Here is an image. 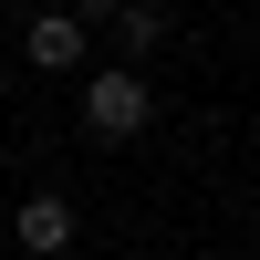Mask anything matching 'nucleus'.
Listing matches in <instances>:
<instances>
[{
  "label": "nucleus",
  "instance_id": "1",
  "mask_svg": "<svg viewBox=\"0 0 260 260\" xmlns=\"http://www.w3.org/2000/svg\"><path fill=\"white\" fill-rule=\"evenodd\" d=\"M146 125H156V94H146L125 62H104V73L83 83V136H94V146H125V136H146Z\"/></svg>",
  "mask_w": 260,
  "mask_h": 260
},
{
  "label": "nucleus",
  "instance_id": "2",
  "mask_svg": "<svg viewBox=\"0 0 260 260\" xmlns=\"http://www.w3.org/2000/svg\"><path fill=\"white\" fill-rule=\"evenodd\" d=\"M11 229H21V250H31V260L73 250V208H62L52 187H42V198H21V208H11Z\"/></svg>",
  "mask_w": 260,
  "mask_h": 260
},
{
  "label": "nucleus",
  "instance_id": "3",
  "mask_svg": "<svg viewBox=\"0 0 260 260\" xmlns=\"http://www.w3.org/2000/svg\"><path fill=\"white\" fill-rule=\"evenodd\" d=\"M31 62H42V73H73V62H83V21L73 11H42L31 21Z\"/></svg>",
  "mask_w": 260,
  "mask_h": 260
},
{
  "label": "nucleus",
  "instance_id": "4",
  "mask_svg": "<svg viewBox=\"0 0 260 260\" xmlns=\"http://www.w3.org/2000/svg\"><path fill=\"white\" fill-rule=\"evenodd\" d=\"M115 31H125V52H156V42H167V11H156V0H115Z\"/></svg>",
  "mask_w": 260,
  "mask_h": 260
},
{
  "label": "nucleus",
  "instance_id": "5",
  "mask_svg": "<svg viewBox=\"0 0 260 260\" xmlns=\"http://www.w3.org/2000/svg\"><path fill=\"white\" fill-rule=\"evenodd\" d=\"M73 21H115V0H73Z\"/></svg>",
  "mask_w": 260,
  "mask_h": 260
}]
</instances>
